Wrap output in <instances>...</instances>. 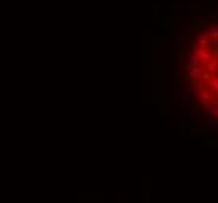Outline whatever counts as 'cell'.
Here are the masks:
<instances>
[{"mask_svg":"<svg viewBox=\"0 0 218 203\" xmlns=\"http://www.w3.org/2000/svg\"><path fill=\"white\" fill-rule=\"evenodd\" d=\"M193 52H195L201 59H204V61H209V59L212 58V53H209L207 50H204V49H196V50H193Z\"/></svg>","mask_w":218,"mask_h":203,"instance_id":"obj_1","label":"cell"},{"mask_svg":"<svg viewBox=\"0 0 218 203\" xmlns=\"http://www.w3.org/2000/svg\"><path fill=\"white\" fill-rule=\"evenodd\" d=\"M206 25H207L206 20H195V22L190 24V30L192 31H198V30H201V28H204Z\"/></svg>","mask_w":218,"mask_h":203,"instance_id":"obj_2","label":"cell"},{"mask_svg":"<svg viewBox=\"0 0 218 203\" xmlns=\"http://www.w3.org/2000/svg\"><path fill=\"white\" fill-rule=\"evenodd\" d=\"M207 70H209V72H215V70H218V61H217V59H213V56L209 59V64H207Z\"/></svg>","mask_w":218,"mask_h":203,"instance_id":"obj_3","label":"cell"},{"mask_svg":"<svg viewBox=\"0 0 218 203\" xmlns=\"http://www.w3.org/2000/svg\"><path fill=\"white\" fill-rule=\"evenodd\" d=\"M196 41H198V45H199V47H206L207 42H209V39H207V34H198Z\"/></svg>","mask_w":218,"mask_h":203,"instance_id":"obj_4","label":"cell"},{"mask_svg":"<svg viewBox=\"0 0 218 203\" xmlns=\"http://www.w3.org/2000/svg\"><path fill=\"white\" fill-rule=\"evenodd\" d=\"M207 36H210V38H213V39H218V30L212 25V24L209 25V33H207Z\"/></svg>","mask_w":218,"mask_h":203,"instance_id":"obj_5","label":"cell"},{"mask_svg":"<svg viewBox=\"0 0 218 203\" xmlns=\"http://www.w3.org/2000/svg\"><path fill=\"white\" fill-rule=\"evenodd\" d=\"M209 83H210V86H212L213 89H218V75L217 77H210V80H209Z\"/></svg>","mask_w":218,"mask_h":203,"instance_id":"obj_6","label":"cell"},{"mask_svg":"<svg viewBox=\"0 0 218 203\" xmlns=\"http://www.w3.org/2000/svg\"><path fill=\"white\" fill-rule=\"evenodd\" d=\"M201 80H203V81H209V80H210V74H209V70H207V72H203V74H201Z\"/></svg>","mask_w":218,"mask_h":203,"instance_id":"obj_7","label":"cell"},{"mask_svg":"<svg viewBox=\"0 0 218 203\" xmlns=\"http://www.w3.org/2000/svg\"><path fill=\"white\" fill-rule=\"evenodd\" d=\"M209 113L210 114H217V105H209Z\"/></svg>","mask_w":218,"mask_h":203,"instance_id":"obj_8","label":"cell"},{"mask_svg":"<svg viewBox=\"0 0 218 203\" xmlns=\"http://www.w3.org/2000/svg\"><path fill=\"white\" fill-rule=\"evenodd\" d=\"M201 97H203V100H209V98L212 97V95H210L209 92H203V94H201Z\"/></svg>","mask_w":218,"mask_h":203,"instance_id":"obj_9","label":"cell"},{"mask_svg":"<svg viewBox=\"0 0 218 203\" xmlns=\"http://www.w3.org/2000/svg\"><path fill=\"white\" fill-rule=\"evenodd\" d=\"M215 116H217V114H210V116H209V122H210V123H217V122H215V119H217Z\"/></svg>","mask_w":218,"mask_h":203,"instance_id":"obj_10","label":"cell"},{"mask_svg":"<svg viewBox=\"0 0 218 203\" xmlns=\"http://www.w3.org/2000/svg\"><path fill=\"white\" fill-rule=\"evenodd\" d=\"M203 144H204V145H213V141H204Z\"/></svg>","mask_w":218,"mask_h":203,"instance_id":"obj_11","label":"cell"},{"mask_svg":"<svg viewBox=\"0 0 218 203\" xmlns=\"http://www.w3.org/2000/svg\"><path fill=\"white\" fill-rule=\"evenodd\" d=\"M212 103H213V105H217V106H218V97H215V98H213V102H212Z\"/></svg>","mask_w":218,"mask_h":203,"instance_id":"obj_12","label":"cell"}]
</instances>
